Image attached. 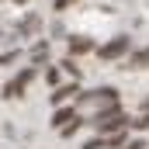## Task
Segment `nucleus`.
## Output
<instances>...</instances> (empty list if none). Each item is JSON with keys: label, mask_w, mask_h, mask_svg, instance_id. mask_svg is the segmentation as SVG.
Listing matches in <instances>:
<instances>
[{"label": "nucleus", "mask_w": 149, "mask_h": 149, "mask_svg": "<svg viewBox=\"0 0 149 149\" xmlns=\"http://www.w3.org/2000/svg\"><path fill=\"white\" fill-rule=\"evenodd\" d=\"M21 94H24V90H21V87H17L14 80H10V83L3 87V97H21Z\"/></svg>", "instance_id": "12"}, {"label": "nucleus", "mask_w": 149, "mask_h": 149, "mask_svg": "<svg viewBox=\"0 0 149 149\" xmlns=\"http://www.w3.org/2000/svg\"><path fill=\"white\" fill-rule=\"evenodd\" d=\"M142 111H146V114H149V97H146V104H142Z\"/></svg>", "instance_id": "19"}, {"label": "nucleus", "mask_w": 149, "mask_h": 149, "mask_svg": "<svg viewBox=\"0 0 149 149\" xmlns=\"http://www.w3.org/2000/svg\"><path fill=\"white\" fill-rule=\"evenodd\" d=\"M38 24H42V21H38V14H28V17L17 24V35H35V31H38Z\"/></svg>", "instance_id": "7"}, {"label": "nucleus", "mask_w": 149, "mask_h": 149, "mask_svg": "<svg viewBox=\"0 0 149 149\" xmlns=\"http://www.w3.org/2000/svg\"><path fill=\"white\" fill-rule=\"evenodd\" d=\"M70 121H80V118H76V108L59 104V108H56V114H52V128H63V125H70Z\"/></svg>", "instance_id": "4"}, {"label": "nucleus", "mask_w": 149, "mask_h": 149, "mask_svg": "<svg viewBox=\"0 0 149 149\" xmlns=\"http://www.w3.org/2000/svg\"><path fill=\"white\" fill-rule=\"evenodd\" d=\"M45 80H49L52 87H59V70H56V66H52V70H45Z\"/></svg>", "instance_id": "13"}, {"label": "nucleus", "mask_w": 149, "mask_h": 149, "mask_svg": "<svg viewBox=\"0 0 149 149\" xmlns=\"http://www.w3.org/2000/svg\"><path fill=\"white\" fill-rule=\"evenodd\" d=\"M31 59H35V63H42V59H49V42H38L35 49H31Z\"/></svg>", "instance_id": "10"}, {"label": "nucleus", "mask_w": 149, "mask_h": 149, "mask_svg": "<svg viewBox=\"0 0 149 149\" xmlns=\"http://www.w3.org/2000/svg\"><path fill=\"white\" fill-rule=\"evenodd\" d=\"M59 66H63V70H66V73H70V76H73V80H76V76H80V66H76V63H73V56H70V59H63Z\"/></svg>", "instance_id": "11"}, {"label": "nucleus", "mask_w": 149, "mask_h": 149, "mask_svg": "<svg viewBox=\"0 0 149 149\" xmlns=\"http://www.w3.org/2000/svg\"><path fill=\"white\" fill-rule=\"evenodd\" d=\"M14 59H17V52H3V56H0V66H7V63H14Z\"/></svg>", "instance_id": "16"}, {"label": "nucleus", "mask_w": 149, "mask_h": 149, "mask_svg": "<svg viewBox=\"0 0 149 149\" xmlns=\"http://www.w3.org/2000/svg\"><path fill=\"white\" fill-rule=\"evenodd\" d=\"M83 149H104V135H101V139H90Z\"/></svg>", "instance_id": "15"}, {"label": "nucleus", "mask_w": 149, "mask_h": 149, "mask_svg": "<svg viewBox=\"0 0 149 149\" xmlns=\"http://www.w3.org/2000/svg\"><path fill=\"white\" fill-rule=\"evenodd\" d=\"M125 149H146V142H139V139H132V142H125Z\"/></svg>", "instance_id": "17"}, {"label": "nucleus", "mask_w": 149, "mask_h": 149, "mask_svg": "<svg viewBox=\"0 0 149 149\" xmlns=\"http://www.w3.org/2000/svg\"><path fill=\"white\" fill-rule=\"evenodd\" d=\"M125 52H128V38H125V35L111 38L108 45H101V49H97V56H101V59H108V63H111V59H121Z\"/></svg>", "instance_id": "3"}, {"label": "nucleus", "mask_w": 149, "mask_h": 149, "mask_svg": "<svg viewBox=\"0 0 149 149\" xmlns=\"http://www.w3.org/2000/svg\"><path fill=\"white\" fill-rule=\"evenodd\" d=\"M31 80H35V66H24V70H21V73L14 76V83H17V87H21V90H28V83H31Z\"/></svg>", "instance_id": "9"}, {"label": "nucleus", "mask_w": 149, "mask_h": 149, "mask_svg": "<svg viewBox=\"0 0 149 149\" xmlns=\"http://www.w3.org/2000/svg\"><path fill=\"white\" fill-rule=\"evenodd\" d=\"M73 94H80V87H76V80H73V83H66V87H56V94H52V104L59 108V104H66V101H73Z\"/></svg>", "instance_id": "5"}, {"label": "nucleus", "mask_w": 149, "mask_h": 149, "mask_svg": "<svg viewBox=\"0 0 149 149\" xmlns=\"http://www.w3.org/2000/svg\"><path fill=\"white\" fill-rule=\"evenodd\" d=\"M14 3H24V0H14Z\"/></svg>", "instance_id": "20"}, {"label": "nucleus", "mask_w": 149, "mask_h": 149, "mask_svg": "<svg viewBox=\"0 0 149 149\" xmlns=\"http://www.w3.org/2000/svg\"><path fill=\"white\" fill-rule=\"evenodd\" d=\"M76 101H80V104H104V108H108V104H118V90H114V87H97V90H90V94H80Z\"/></svg>", "instance_id": "2"}, {"label": "nucleus", "mask_w": 149, "mask_h": 149, "mask_svg": "<svg viewBox=\"0 0 149 149\" xmlns=\"http://www.w3.org/2000/svg\"><path fill=\"white\" fill-rule=\"evenodd\" d=\"M76 128H80V121H70V125H63V128H59V135H73Z\"/></svg>", "instance_id": "14"}, {"label": "nucleus", "mask_w": 149, "mask_h": 149, "mask_svg": "<svg viewBox=\"0 0 149 149\" xmlns=\"http://www.w3.org/2000/svg\"><path fill=\"white\" fill-rule=\"evenodd\" d=\"M128 66H132V70H142V66H149V49L132 52V56H128Z\"/></svg>", "instance_id": "8"}, {"label": "nucleus", "mask_w": 149, "mask_h": 149, "mask_svg": "<svg viewBox=\"0 0 149 149\" xmlns=\"http://www.w3.org/2000/svg\"><path fill=\"white\" fill-rule=\"evenodd\" d=\"M90 125H94L101 135H111V132H121V128L128 125V118L118 111V104H108V108H101V111L90 118Z\"/></svg>", "instance_id": "1"}, {"label": "nucleus", "mask_w": 149, "mask_h": 149, "mask_svg": "<svg viewBox=\"0 0 149 149\" xmlns=\"http://www.w3.org/2000/svg\"><path fill=\"white\" fill-rule=\"evenodd\" d=\"M83 52H94V42H90L87 35L70 38V56H83Z\"/></svg>", "instance_id": "6"}, {"label": "nucleus", "mask_w": 149, "mask_h": 149, "mask_svg": "<svg viewBox=\"0 0 149 149\" xmlns=\"http://www.w3.org/2000/svg\"><path fill=\"white\" fill-rule=\"evenodd\" d=\"M70 3H76V0H56V10H66Z\"/></svg>", "instance_id": "18"}]
</instances>
